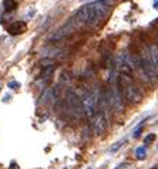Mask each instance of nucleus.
I'll return each instance as SVG.
<instances>
[{"instance_id":"nucleus-1","label":"nucleus","mask_w":158,"mask_h":169,"mask_svg":"<svg viewBox=\"0 0 158 169\" xmlns=\"http://www.w3.org/2000/svg\"><path fill=\"white\" fill-rule=\"evenodd\" d=\"M110 4H111V0H97V2L88 3L77 10L74 19L83 24H91L104 16L105 12L110 9Z\"/></svg>"},{"instance_id":"nucleus-2","label":"nucleus","mask_w":158,"mask_h":169,"mask_svg":"<svg viewBox=\"0 0 158 169\" xmlns=\"http://www.w3.org/2000/svg\"><path fill=\"white\" fill-rule=\"evenodd\" d=\"M117 84L120 87V91L124 99L130 101V102H138L141 101L142 95L138 90L137 84L134 83V80L131 75H127V74H120L118 78H117Z\"/></svg>"},{"instance_id":"nucleus-3","label":"nucleus","mask_w":158,"mask_h":169,"mask_svg":"<svg viewBox=\"0 0 158 169\" xmlns=\"http://www.w3.org/2000/svg\"><path fill=\"white\" fill-rule=\"evenodd\" d=\"M63 102H64L63 111H67L73 118H77V120L83 117L84 111H83V107H81V98L75 94V91H73L71 88L66 90Z\"/></svg>"},{"instance_id":"nucleus-4","label":"nucleus","mask_w":158,"mask_h":169,"mask_svg":"<svg viewBox=\"0 0 158 169\" xmlns=\"http://www.w3.org/2000/svg\"><path fill=\"white\" fill-rule=\"evenodd\" d=\"M81 107H83V111L86 114V117L88 118V121L91 122L94 120V117L97 115V108H98V98H97V94L93 92L90 90H86V92L81 97Z\"/></svg>"},{"instance_id":"nucleus-5","label":"nucleus","mask_w":158,"mask_h":169,"mask_svg":"<svg viewBox=\"0 0 158 169\" xmlns=\"http://www.w3.org/2000/svg\"><path fill=\"white\" fill-rule=\"evenodd\" d=\"M107 97H108V102H110V107H111L112 111H116V112L124 111L125 99L123 97V94H121L120 87H118L117 81L110 84V88L107 90Z\"/></svg>"},{"instance_id":"nucleus-6","label":"nucleus","mask_w":158,"mask_h":169,"mask_svg":"<svg viewBox=\"0 0 158 169\" xmlns=\"http://www.w3.org/2000/svg\"><path fill=\"white\" fill-rule=\"evenodd\" d=\"M91 129L94 135H97V136L103 135L105 132V129H107V115L103 114L101 111L97 112V115L91 121Z\"/></svg>"},{"instance_id":"nucleus-7","label":"nucleus","mask_w":158,"mask_h":169,"mask_svg":"<svg viewBox=\"0 0 158 169\" xmlns=\"http://www.w3.org/2000/svg\"><path fill=\"white\" fill-rule=\"evenodd\" d=\"M71 31H73V27H71L70 24H66L64 27H61V29L56 30L51 36H49V41H58V40H63V38L67 37Z\"/></svg>"},{"instance_id":"nucleus-8","label":"nucleus","mask_w":158,"mask_h":169,"mask_svg":"<svg viewBox=\"0 0 158 169\" xmlns=\"http://www.w3.org/2000/svg\"><path fill=\"white\" fill-rule=\"evenodd\" d=\"M26 29H27V24H26V21H14L12 24L7 27V31L12 36H19V34L24 33Z\"/></svg>"},{"instance_id":"nucleus-9","label":"nucleus","mask_w":158,"mask_h":169,"mask_svg":"<svg viewBox=\"0 0 158 169\" xmlns=\"http://www.w3.org/2000/svg\"><path fill=\"white\" fill-rule=\"evenodd\" d=\"M47 102H53V88H46L39 98V105H43V104Z\"/></svg>"},{"instance_id":"nucleus-10","label":"nucleus","mask_w":158,"mask_h":169,"mask_svg":"<svg viewBox=\"0 0 158 169\" xmlns=\"http://www.w3.org/2000/svg\"><path fill=\"white\" fill-rule=\"evenodd\" d=\"M148 51H150V56H151V60H152V64H154L155 70H157V74H158V45L157 44L148 45Z\"/></svg>"},{"instance_id":"nucleus-11","label":"nucleus","mask_w":158,"mask_h":169,"mask_svg":"<svg viewBox=\"0 0 158 169\" xmlns=\"http://www.w3.org/2000/svg\"><path fill=\"white\" fill-rule=\"evenodd\" d=\"M145 156H147V148L145 146H138V148L135 149V158L140 159V161H144Z\"/></svg>"},{"instance_id":"nucleus-12","label":"nucleus","mask_w":158,"mask_h":169,"mask_svg":"<svg viewBox=\"0 0 158 169\" xmlns=\"http://www.w3.org/2000/svg\"><path fill=\"white\" fill-rule=\"evenodd\" d=\"M54 68H56V66H50V67H46V68H43L42 74H40V78H50L51 74H53Z\"/></svg>"},{"instance_id":"nucleus-13","label":"nucleus","mask_w":158,"mask_h":169,"mask_svg":"<svg viewBox=\"0 0 158 169\" xmlns=\"http://www.w3.org/2000/svg\"><path fill=\"white\" fill-rule=\"evenodd\" d=\"M17 7V3L14 0H4V10L6 12H13V10H16Z\"/></svg>"},{"instance_id":"nucleus-14","label":"nucleus","mask_w":158,"mask_h":169,"mask_svg":"<svg viewBox=\"0 0 158 169\" xmlns=\"http://www.w3.org/2000/svg\"><path fill=\"white\" fill-rule=\"evenodd\" d=\"M39 64H40L43 68H46V67L54 66V61L51 60V58H43V60H40V61H39Z\"/></svg>"},{"instance_id":"nucleus-15","label":"nucleus","mask_w":158,"mask_h":169,"mask_svg":"<svg viewBox=\"0 0 158 169\" xmlns=\"http://www.w3.org/2000/svg\"><path fill=\"white\" fill-rule=\"evenodd\" d=\"M124 142H125V139H121V141H118V142H116V144H114L111 148H110V151H111V152H116V151H118V149L123 146V144H124Z\"/></svg>"},{"instance_id":"nucleus-16","label":"nucleus","mask_w":158,"mask_h":169,"mask_svg":"<svg viewBox=\"0 0 158 169\" xmlns=\"http://www.w3.org/2000/svg\"><path fill=\"white\" fill-rule=\"evenodd\" d=\"M154 139H155V135H154V134H150V135L145 136V139H144V144L148 145V144H151V142H154Z\"/></svg>"},{"instance_id":"nucleus-17","label":"nucleus","mask_w":158,"mask_h":169,"mask_svg":"<svg viewBox=\"0 0 158 169\" xmlns=\"http://www.w3.org/2000/svg\"><path fill=\"white\" fill-rule=\"evenodd\" d=\"M9 88L17 90V88H19V83H17V81H10V83H9Z\"/></svg>"},{"instance_id":"nucleus-18","label":"nucleus","mask_w":158,"mask_h":169,"mask_svg":"<svg viewBox=\"0 0 158 169\" xmlns=\"http://www.w3.org/2000/svg\"><path fill=\"white\" fill-rule=\"evenodd\" d=\"M9 169H20V168H19V165H17L16 162H12V164H10V168H9Z\"/></svg>"},{"instance_id":"nucleus-19","label":"nucleus","mask_w":158,"mask_h":169,"mask_svg":"<svg viewBox=\"0 0 158 169\" xmlns=\"http://www.w3.org/2000/svg\"><path fill=\"white\" fill-rule=\"evenodd\" d=\"M9 99H10V97H9V95H6V97H4V99H3V101H4V102H6V101H9Z\"/></svg>"},{"instance_id":"nucleus-20","label":"nucleus","mask_w":158,"mask_h":169,"mask_svg":"<svg viewBox=\"0 0 158 169\" xmlns=\"http://www.w3.org/2000/svg\"><path fill=\"white\" fill-rule=\"evenodd\" d=\"M87 169H91V168H87Z\"/></svg>"},{"instance_id":"nucleus-21","label":"nucleus","mask_w":158,"mask_h":169,"mask_svg":"<svg viewBox=\"0 0 158 169\" xmlns=\"http://www.w3.org/2000/svg\"><path fill=\"white\" fill-rule=\"evenodd\" d=\"M157 148H158V145H157Z\"/></svg>"}]
</instances>
